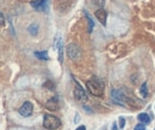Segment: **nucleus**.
Segmentation results:
<instances>
[{
	"label": "nucleus",
	"instance_id": "nucleus-1",
	"mask_svg": "<svg viewBox=\"0 0 155 130\" xmlns=\"http://www.w3.org/2000/svg\"><path fill=\"white\" fill-rule=\"evenodd\" d=\"M104 82H103L100 79H98L97 77H92L91 80H88L86 82V87H87L88 92L92 94V96H96V97H101L104 94Z\"/></svg>",
	"mask_w": 155,
	"mask_h": 130
},
{
	"label": "nucleus",
	"instance_id": "nucleus-2",
	"mask_svg": "<svg viewBox=\"0 0 155 130\" xmlns=\"http://www.w3.org/2000/svg\"><path fill=\"white\" fill-rule=\"evenodd\" d=\"M43 125L44 128H47L48 130H55L57 128H60L61 125V121L53 115H45L44 119H43Z\"/></svg>",
	"mask_w": 155,
	"mask_h": 130
},
{
	"label": "nucleus",
	"instance_id": "nucleus-3",
	"mask_svg": "<svg viewBox=\"0 0 155 130\" xmlns=\"http://www.w3.org/2000/svg\"><path fill=\"white\" fill-rule=\"evenodd\" d=\"M67 54L72 60H78L80 56H81V49L74 44V43H71L67 47Z\"/></svg>",
	"mask_w": 155,
	"mask_h": 130
},
{
	"label": "nucleus",
	"instance_id": "nucleus-4",
	"mask_svg": "<svg viewBox=\"0 0 155 130\" xmlns=\"http://www.w3.org/2000/svg\"><path fill=\"white\" fill-rule=\"evenodd\" d=\"M75 84H76V87H75V90H74L75 99L79 100V102H81V103H85L86 100H87V94H86V92L84 91V88L80 87V85H79L76 81H75Z\"/></svg>",
	"mask_w": 155,
	"mask_h": 130
},
{
	"label": "nucleus",
	"instance_id": "nucleus-5",
	"mask_svg": "<svg viewBox=\"0 0 155 130\" xmlns=\"http://www.w3.org/2000/svg\"><path fill=\"white\" fill-rule=\"evenodd\" d=\"M32 111H33L32 104L30 102H25V103H23V105L19 109V114L22 116H24V117H29V116H31Z\"/></svg>",
	"mask_w": 155,
	"mask_h": 130
},
{
	"label": "nucleus",
	"instance_id": "nucleus-6",
	"mask_svg": "<svg viewBox=\"0 0 155 130\" xmlns=\"http://www.w3.org/2000/svg\"><path fill=\"white\" fill-rule=\"evenodd\" d=\"M96 18L101 23V25H106V18H108V12L105 10H103L101 7L96 11Z\"/></svg>",
	"mask_w": 155,
	"mask_h": 130
},
{
	"label": "nucleus",
	"instance_id": "nucleus-7",
	"mask_svg": "<svg viewBox=\"0 0 155 130\" xmlns=\"http://www.w3.org/2000/svg\"><path fill=\"white\" fill-rule=\"evenodd\" d=\"M112 97L113 99H116L118 103H124L125 100V96L123 92H120V91H117V90H113L112 91Z\"/></svg>",
	"mask_w": 155,
	"mask_h": 130
},
{
	"label": "nucleus",
	"instance_id": "nucleus-8",
	"mask_svg": "<svg viewBox=\"0 0 155 130\" xmlns=\"http://www.w3.org/2000/svg\"><path fill=\"white\" fill-rule=\"evenodd\" d=\"M35 56L40 60H49V55L47 51H35Z\"/></svg>",
	"mask_w": 155,
	"mask_h": 130
},
{
	"label": "nucleus",
	"instance_id": "nucleus-9",
	"mask_svg": "<svg viewBox=\"0 0 155 130\" xmlns=\"http://www.w3.org/2000/svg\"><path fill=\"white\" fill-rule=\"evenodd\" d=\"M140 93H141V96H142L143 98H147V96H148V87H147V82H143V84L141 85V87H140Z\"/></svg>",
	"mask_w": 155,
	"mask_h": 130
},
{
	"label": "nucleus",
	"instance_id": "nucleus-10",
	"mask_svg": "<svg viewBox=\"0 0 155 130\" xmlns=\"http://www.w3.org/2000/svg\"><path fill=\"white\" fill-rule=\"evenodd\" d=\"M137 118H139V121L142 122V123H149L150 122V117L147 114H140Z\"/></svg>",
	"mask_w": 155,
	"mask_h": 130
},
{
	"label": "nucleus",
	"instance_id": "nucleus-11",
	"mask_svg": "<svg viewBox=\"0 0 155 130\" xmlns=\"http://www.w3.org/2000/svg\"><path fill=\"white\" fill-rule=\"evenodd\" d=\"M85 16H86V18H87V23H88V32H92V29H93V26H94V23H93V21H92V18L88 16V13L85 11Z\"/></svg>",
	"mask_w": 155,
	"mask_h": 130
},
{
	"label": "nucleus",
	"instance_id": "nucleus-12",
	"mask_svg": "<svg viewBox=\"0 0 155 130\" xmlns=\"http://www.w3.org/2000/svg\"><path fill=\"white\" fill-rule=\"evenodd\" d=\"M44 3H45V0H35V1L31 3V5L35 7V9H40Z\"/></svg>",
	"mask_w": 155,
	"mask_h": 130
},
{
	"label": "nucleus",
	"instance_id": "nucleus-13",
	"mask_svg": "<svg viewBox=\"0 0 155 130\" xmlns=\"http://www.w3.org/2000/svg\"><path fill=\"white\" fill-rule=\"evenodd\" d=\"M37 30H38V25L37 24H31L29 26V32L31 35H36L37 33Z\"/></svg>",
	"mask_w": 155,
	"mask_h": 130
},
{
	"label": "nucleus",
	"instance_id": "nucleus-14",
	"mask_svg": "<svg viewBox=\"0 0 155 130\" xmlns=\"http://www.w3.org/2000/svg\"><path fill=\"white\" fill-rule=\"evenodd\" d=\"M53 102H54V99L47 104V106H48L49 110H56V109H57V104H56V103H53Z\"/></svg>",
	"mask_w": 155,
	"mask_h": 130
},
{
	"label": "nucleus",
	"instance_id": "nucleus-15",
	"mask_svg": "<svg viewBox=\"0 0 155 130\" xmlns=\"http://www.w3.org/2000/svg\"><path fill=\"white\" fill-rule=\"evenodd\" d=\"M92 1H93L94 5H97V6H99V7H103V6L105 5V1H106V0H92Z\"/></svg>",
	"mask_w": 155,
	"mask_h": 130
},
{
	"label": "nucleus",
	"instance_id": "nucleus-16",
	"mask_svg": "<svg viewBox=\"0 0 155 130\" xmlns=\"http://www.w3.org/2000/svg\"><path fill=\"white\" fill-rule=\"evenodd\" d=\"M134 130H146V125H144V123H139L137 125H135V128H134Z\"/></svg>",
	"mask_w": 155,
	"mask_h": 130
},
{
	"label": "nucleus",
	"instance_id": "nucleus-17",
	"mask_svg": "<svg viewBox=\"0 0 155 130\" xmlns=\"http://www.w3.org/2000/svg\"><path fill=\"white\" fill-rule=\"evenodd\" d=\"M59 61L62 62L63 61V47L60 45V49H59Z\"/></svg>",
	"mask_w": 155,
	"mask_h": 130
},
{
	"label": "nucleus",
	"instance_id": "nucleus-18",
	"mask_svg": "<svg viewBox=\"0 0 155 130\" xmlns=\"http://www.w3.org/2000/svg\"><path fill=\"white\" fill-rule=\"evenodd\" d=\"M118 122H119V128H120V129H122V128H124V125H125V119H124L123 117H120Z\"/></svg>",
	"mask_w": 155,
	"mask_h": 130
},
{
	"label": "nucleus",
	"instance_id": "nucleus-19",
	"mask_svg": "<svg viewBox=\"0 0 155 130\" xmlns=\"http://www.w3.org/2000/svg\"><path fill=\"white\" fill-rule=\"evenodd\" d=\"M76 130H86V126L85 125H80V126L76 128Z\"/></svg>",
	"mask_w": 155,
	"mask_h": 130
},
{
	"label": "nucleus",
	"instance_id": "nucleus-20",
	"mask_svg": "<svg viewBox=\"0 0 155 130\" xmlns=\"http://www.w3.org/2000/svg\"><path fill=\"white\" fill-rule=\"evenodd\" d=\"M4 24H5V19H4V16L1 14V26H4Z\"/></svg>",
	"mask_w": 155,
	"mask_h": 130
}]
</instances>
